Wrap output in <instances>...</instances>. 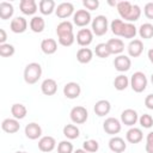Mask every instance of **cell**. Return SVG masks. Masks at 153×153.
<instances>
[{
  "label": "cell",
  "mask_w": 153,
  "mask_h": 153,
  "mask_svg": "<svg viewBox=\"0 0 153 153\" xmlns=\"http://www.w3.org/2000/svg\"><path fill=\"white\" fill-rule=\"evenodd\" d=\"M42 76V67L37 62H31L26 65L24 69V80L29 85L36 84Z\"/></svg>",
  "instance_id": "1"
},
{
  "label": "cell",
  "mask_w": 153,
  "mask_h": 153,
  "mask_svg": "<svg viewBox=\"0 0 153 153\" xmlns=\"http://www.w3.org/2000/svg\"><path fill=\"white\" fill-rule=\"evenodd\" d=\"M130 86H131V90L136 93L143 92L147 87V78L145 73L140 71L135 72L130 78Z\"/></svg>",
  "instance_id": "2"
},
{
  "label": "cell",
  "mask_w": 153,
  "mask_h": 153,
  "mask_svg": "<svg viewBox=\"0 0 153 153\" xmlns=\"http://www.w3.org/2000/svg\"><path fill=\"white\" fill-rule=\"evenodd\" d=\"M108 18L105 16H97L92 19V32L96 36H103L108 32Z\"/></svg>",
  "instance_id": "3"
},
{
  "label": "cell",
  "mask_w": 153,
  "mask_h": 153,
  "mask_svg": "<svg viewBox=\"0 0 153 153\" xmlns=\"http://www.w3.org/2000/svg\"><path fill=\"white\" fill-rule=\"evenodd\" d=\"M69 117H71V121L75 124H82L87 121V117H88V112L86 110V108L84 106H74L72 108L71 112H69Z\"/></svg>",
  "instance_id": "4"
},
{
  "label": "cell",
  "mask_w": 153,
  "mask_h": 153,
  "mask_svg": "<svg viewBox=\"0 0 153 153\" xmlns=\"http://www.w3.org/2000/svg\"><path fill=\"white\" fill-rule=\"evenodd\" d=\"M103 129L106 134H110V135H115V134H118L122 129V124L121 122L115 118V117H108L104 122H103Z\"/></svg>",
  "instance_id": "5"
},
{
  "label": "cell",
  "mask_w": 153,
  "mask_h": 153,
  "mask_svg": "<svg viewBox=\"0 0 153 153\" xmlns=\"http://www.w3.org/2000/svg\"><path fill=\"white\" fill-rule=\"evenodd\" d=\"M91 22V13L87 10H78L73 14V23L76 26H86Z\"/></svg>",
  "instance_id": "6"
},
{
  "label": "cell",
  "mask_w": 153,
  "mask_h": 153,
  "mask_svg": "<svg viewBox=\"0 0 153 153\" xmlns=\"http://www.w3.org/2000/svg\"><path fill=\"white\" fill-rule=\"evenodd\" d=\"M76 42L81 47H87L93 41V32L90 29H80L76 33Z\"/></svg>",
  "instance_id": "7"
},
{
  "label": "cell",
  "mask_w": 153,
  "mask_h": 153,
  "mask_svg": "<svg viewBox=\"0 0 153 153\" xmlns=\"http://www.w3.org/2000/svg\"><path fill=\"white\" fill-rule=\"evenodd\" d=\"M114 66H115V69L118 71V72H127L131 67V60H130L129 56L121 54V55L115 57Z\"/></svg>",
  "instance_id": "8"
},
{
  "label": "cell",
  "mask_w": 153,
  "mask_h": 153,
  "mask_svg": "<svg viewBox=\"0 0 153 153\" xmlns=\"http://www.w3.org/2000/svg\"><path fill=\"white\" fill-rule=\"evenodd\" d=\"M80 93H81V87L78 82L71 81V82H67L63 86V94L68 99H75L80 96Z\"/></svg>",
  "instance_id": "9"
},
{
  "label": "cell",
  "mask_w": 153,
  "mask_h": 153,
  "mask_svg": "<svg viewBox=\"0 0 153 153\" xmlns=\"http://www.w3.org/2000/svg\"><path fill=\"white\" fill-rule=\"evenodd\" d=\"M121 121L123 124H126L128 127H133L139 121L137 112L134 109H126L121 114Z\"/></svg>",
  "instance_id": "10"
},
{
  "label": "cell",
  "mask_w": 153,
  "mask_h": 153,
  "mask_svg": "<svg viewBox=\"0 0 153 153\" xmlns=\"http://www.w3.org/2000/svg\"><path fill=\"white\" fill-rule=\"evenodd\" d=\"M55 13L61 19L68 18L74 13V6H73L72 2H61L60 5H57V7L55 10Z\"/></svg>",
  "instance_id": "11"
},
{
  "label": "cell",
  "mask_w": 153,
  "mask_h": 153,
  "mask_svg": "<svg viewBox=\"0 0 153 153\" xmlns=\"http://www.w3.org/2000/svg\"><path fill=\"white\" fill-rule=\"evenodd\" d=\"M10 29L14 33H23L27 29V22L24 17H16L11 20Z\"/></svg>",
  "instance_id": "12"
},
{
  "label": "cell",
  "mask_w": 153,
  "mask_h": 153,
  "mask_svg": "<svg viewBox=\"0 0 153 153\" xmlns=\"http://www.w3.org/2000/svg\"><path fill=\"white\" fill-rule=\"evenodd\" d=\"M128 55L131 57H139L143 51V43L141 39H131L127 47Z\"/></svg>",
  "instance_id": "13"
},
{
  "label": "cell",
  "mask_w": 153,
  "mask_h": 153,
  "mask_svg": "<svg viewBox=\"0 0 153 153\" xmlns=\"http://www.w3.org/2000/svg\"><path fill=\"white\" fill-rule=\"evenodd\" d=\"M24 131H25L26 137L30 139V140H37L38 137L42 136V128L36 122H31V123L26 124Z\"/></svg>",
  "instance_id": "14"
},
{
  "label": "cell",
  "mask_w": 153,
  "mask_h": 153,
  "mask_svg": "<svg viewBox=\"0 0 153 153\" xmlns=\"http://www.w3.org/2000/svg\"><path fill=\"white\" fill-rule=\"evenodd\" d=\"M41 91L45 96H53L57 91V82L51 78L44 79L41 84Z\"/></svg>",
  "instance_id": "15"
},
{
  "label": "cell",
  "mask_w": 153,
  "mask_h": 153,
  "mask_svg": "<svg viewBox=\"0 0 153 153\" xmlns=\"http://www.w3.org/2000/svg\"><path fill=\"white\" fill-rule=\"evenodd\" d=\"M55 146H56V141L53 136L47 135V136H42L38 140V148L42 152H45V153L51 152L55 148Z\"/></svg>",
  "instance_id": "16"
},
{
  "label": "cell",
  "mask_w": 153,
  "mask_h": 153,
  "mask_svg": "<svg viewBox=\"0 0 153 153\" xmlns=\"http://www.w3.org/2000/svg\"><path fill=\"white\" fill-rule=\"evenodd\" d=\"M109 148L114 153H122V152L126 151L127 143H126V141L122 137H120V136H112L109 140Z\"/></svg>",
  "instance_id": "17"
},
{
  "label": "cell",
  "mask_w": 153,
  "mask_h": 153,
  "mask_svg": "<svg viewBox=\"0 0 153 153\" xmlns=\"http://www.w3.org/2000/svg\"><path fill=\"white\" fill-rule=\"evenodd\" d=\"M93 110H94V112H96L97 116L103 117V116H105V115H108V114L110 112V110H111V104H110V102L106 100V99H100V100H98V102L94 104Z\"/></svg>",
  "instance_id": "18"
},
{
  "label": "cell",
  "mask_w": 153,
  "mask_h": 153,
  "mask_svg": "<svg viewBox=\"0 0 153 153\" xmlns=\"http://www.w3.org/2000/svg\"><path fill=\"white\" fill-rule=\"evenodd\" d=\"M1 128L4 131L8 134H14L19 130L20 124H19V121L16 118H5L1 123Z\"/></svg>",
  "instance_id": "19"
},
{
  "label": "cell",
  "mask_w": 153,
  "mask_h": 153,
  "mask_svg": "<svg viewBox=\"0 0 153 153\" xmlns=\"http://www.w3.org/2000/svg\"><path fill=\"white\" fill-rule=\"evenodd\" d=\"M20 11L26 16H32L37 11V4L35 0H22L19 2Z\"/></svg>",
  "instance_id": "20"
},
{
  "label": "cell",
  "mask_w": 153,
  "mask_h": 153,
  "mask_svg": "<svg viewBox=\"0 0 153 153\" xmlns=\"http://www.w3.org/2000/svg\"><path fill=\"white\" fill-rule=\"evenodd\" d=\"M41 50L47 55H51L57 50V42L54 38H44L41 42Z\"/></svg>",
  "instance_id": "21"
},
{
  "label": "cell",
  "mask_w": 153,
  "mask_h": 153,
  "mask_svg": "<svg viewBox=\"0 0 153 153\" xmlns=\"http://www.w3.org/2000/svg\"><path fill=\"white\" fill-rule=\"evenodd\" d=\"M126 139H127V141L130 142V143H139V142H141L142 139H143L142 130H141L140 128L133 127V128H130V129L127 131Z\"/></svg>",
  "instance_id": "22"
},
{
  "label": "cell",
  "mask_w": 153,
  "mask_h": 153,
  "mask_svg": "<svg viewBox=\"0 0 153 153\" xmlns=\"http://www.w3.org/2000/svg\"><path fill=\"white\" fill-rule=\"evenodd\" d=\"M111 54H117V55H121V53L124 50V43L122 39L120 38H110L108 42H106Z\"/></svg>",
  "instance_id": "23"
},
{
  "label": "cell",
  "mask_w": 153,
  "mask_h": 153,
  "mask_svg": "<svg viewBox=\"0 0 153 153\" xmlns=\"http://www.w3.org/2000/svg\"><path fill=\"white\" fill-rule=\"evenodd\" d=\"M56 4L54 0H41L39 4H38V8H39V12L44 16H49L55 10H56Z\"/></svg>",
  "instance_id": "24"
},
{
  "label": "cell",
  "mask_w": 153,
  "mask_h": 153,
  "mask_svg": "<svg viewBox=\"0 0 153 153\" xmlns=\"http://www.w3.org/2000/svg\"><path fill=\"white\" fill-rule=\"evenodd\" d=\"M11 114L13 116V118L16 120H23L26 114H27V109L25 105L20 104V103H16L11 106Z\"/></svg>",
  "instance_id": "25"
},
{
  "label": "cell",
  "mask_w": 153,
  "mask_h": 153,
  "mask_svg": "<svg viewBox=\"0 0 153 153\" xmlns=\"http://www.w3.org/2000/svg\"><path fill=\"white\" fill-rule=\"evenodd\" d=\"M13 5L7 2V1H1L0 2V18L2 20H6V19H10L12 16H13Z\"/></svg>",
  "instance_id": "26"
},
{
  "label": "cell",
  "mask_w": 153,
  "mask_h": 153,
  "mask_svg": "<svg viewBox=\"0 0 153 153\" xmlns=\"http://www.w3.org/2000/svg\"><path fill=\"white\" fill-rule=\"evenodd\" d=\"M93 57V51L90 48H80L76 51V60L80 63H88Z\"/></svg>",
  "instance_id": "27"
},
{
  "label": "cell",
  "mask_w": 153,
  "mask_h": 153,
  "mask_svg": "<svg viewBox=\"0 0 153 153\" xmlns=\"http://www.w3.org/2000/svg\"><path fill=\"white\" fill-rule=\"evenodd\" d=\"M117 11H118V14L124 19L127 20L128 16L130 14L131 12V8H133V4L129 2V1H120L117 2Z\"/></svg>",
  "instance_id": "28"
},
{
  "label": "cell",
  "mask_w": 153,
  "mask_h": 153,
  "mask_svg": "<svg viewBox=\"0 0 153 153\" xmlns=\"http://www.w3.org/2000/svg\"><path fill=\"white\" fill-rule=\"evenodd\" d=\"M44 27H45V22H44V19L42 17L35 16V17L31 18V20H30V29L33 32L39 33V32H42L44 30Z\"/></svg>",
  "instance_id": "29"
},
{
  "label": "cell",
  "mask_w": 153,
  "mask_h": 153,
  "mask_svg": "<svg viewBox=\"0 0 153 153\" xmlns=\"http://www.w3.org/2000/svg\"><path fill=\"white\" fill-rule=\"evenodd\" d=\"M56 33H57V37L59 36H63V35L74 33L73 32V24L69 20H62L56 26Z\"/></svg>",
  "instance_id": "30"
},
{
  "label": "cell",
  "mask_w": 153,
  "mask_h": 153,
  "mask_svg": "<svg viewBox=\"0 0 153 153\" xmlns=\"http://www.w3.org/2000/svg\"><path fill=\"white\" fill-rule=\"evenodd\" d=\"M63 135L69 140H74L79 137L80 130L75 124H66L63 127Z\"/></svg>",
  "instance_id": "31"
},
{
  "label": "cell",
  "mask_w": 153,
  "mask_h": 153,
  "mask_svg": "<svg viewBox=\"0 0 153 153\" xmlns=\"http://www.w3.org/2000/svg\"><path fill=\"white\" fill-rule=\"evenodd\" d=\"M139 35L143 39H149L153 37V24L151 23H143L139 27Z\"/></svg>",
  "instance_id": "32"
},
{
  "label": "cell",
  "mask_w": 153,
  "mask_h": 153,
  "mask_svg": "<svg viewBox=\"0 0 153 153\" xmlns=\"http://www.w3.org/2000/svg\"><path fill=\"white\" fill-rule=\"evenodd\" d=\"M129 79H128V76H126L124 74H120V75H117L116 78H115V80H114V86H115V88L117 90V91H123V90H126L127 87H128V85H129Z\"/></svg>",
  "instance_id": "33"
},
{
  "label": "cell",
  "mask_w": 153,
  "mask_h": 153,
  "mask_svg": "<svg viewBox=\"0 0 153 153\" xmlns=\"http://www.w3.org/2000/svg\"><path fill=\"white\" fill-rule=\"evenodd\" d=\"M137 33V30H136V26L133 24V23H124V27H123V32H122V36L123 38H134Z\"/></svg>",
  "instance_id": "34"
},
{
  "label": "cell",
  "mask_w": 153,
  "mask_h": 153,
  "mask_svg": "<svg viewBox=\"0 0 153 153\" xmlns=\"http://www.w3.org/2000/svg\"><path fill=\"white\" fill-rule=\"evenodd\" d=\"M94 53L100 59H105V57H108V56L111 55V51H110V49H109V47H108L106 43H99V44H97L96 45V49H94Z\"/></svg>",
  "instance_id": "35"
},
{
  "label": "cell",
  "mask_w": 153,
  "mask_h": 153,
  "mask_svg": "<svg viewBox=\"0 0 153 153\" xmlns=\"http://www.w3.org/2000/svg\"><path fill=\"white\" fill-rule=\"evenodd\" d=\"M123 27H124V22L121 19H114L110 24V29L115 36H122Z\"/></svg>",
  "instance_id": "36"
},
{
  "label": "cell",
  "mask_w": 153,
  "mask_h": 153,
  "mask_svg": "<svg viewBox=\"0 0 153 153\" xmlns=\"http://www.w3.org/2000/svg\"><path fill=\"white\" fill-rule=\"evenodd\" d=\"M82 148L85 151H87L88 153H94V152H97L99 149V143H98V141H96L93 139H90V140L84 141Z\"/></svg>",
  "instance_id": "37"
},
{
  "label": "cell",
  "mask_w": 153,
  "mask_h": 153,
  "mask_svg": "<svg viewBox=\"0 0 153 153\" xmlns=\"http://www.w3.org/2000/svg\"><path fill=\"white\" fill-rule=\"evenodd\" d=\"M14 47L10 43H5V44H0V56L2 57H10L14 54Z\"/></svg>",
  "instance_id": "38"
},
{
  "label": "cell",
  "mask_w": 153,
  "mask_h": 153,
  "mask_svg": "<svg viewBox=\"0 0 153 153\" xmlns=\"http://www.w3.org/2000/svg\"><path fill=\"white\" fill-rule=\"evenodd\" d=\"M75 41V36L74 33H69V35H63V36H59V43L63 47H71Z\"/></svg>",
  "instance_id": "39"
},
{
  "label": "cell",
  "mask_w": 153,
  "mask_h": 153,
  "mask_svg": "<svg viewBox=\"0 0 153 153\" xmlns=\"http://www.w3.org/2000/svg\"><path fill=\"white\" fill-rule=\"evenodd\" d=\"M57 153H73V145L67 140L61 141L57 145Z\"/></svg>",
  "instance_id": "40"
},
{
  "label": "cell",
  "mask_w": 153,
  "mask_h": 153,
  "mask_svg": "<svg viewBox=\"0 0 153 153\" xmlns=\"http://www.w3.org/2000/svg\"><path fill=\"white\" fill-rule=\"evenodd\" d=\"M141 16V8L139 5H133V8H131V12L130 14L128 16L127 18V22L128 23H131V22H136Z\"/></svg>",
  "instance_id": "41"
},
{
  "label": "cell",
  "mask_w": 153,
  "mask_h": 153,
  "mask_svg": "<svg viewBox=\"0 0 153 153\" xmlns=\"http://www.w3.org/2000/svg\"><path fill=\"white\" fill-rule=\"evenodd\" d=\"M139 122H140V126L142 127V128H151L152 126H153V118H152V116L151 115H148V114H143V115H141L140 116V118H139Z\"/></svg>",
  "instance_id": "42"
},
{
  "label": "cell",
  "mask_w": 153,
  "mask_h": 153,
  "mask_svg": "<svg viewBox=\"0 0 153 153\" xmlns=\"http://www.w3.org/2000/svg\"><path fill=\"white\" fill-rule=\"evenodd\" d=\"M82 5L86 7V10L93 11V10H97L99 7V1L98 0H84Z\"/></svg>",
  "instance_id": "43"
},
{
  "label": "cell",
  "mask_w": 153,
  "mask_h": 153,
  "mask_svg": "<svg viewBox=\"0 0 153 153\" xmlns=\"http://www.w3.org/2000/svg\"><path fill=\"white\" fill-rule=\"evenodd\" d=\"M143 13L148 19H153V2H147L145 5Z\"/></svg>",
  "instance_id": "44"
},
{
  "label": "cell",
  "mask_w": 153,
  "mask_h": 153,
  "mask_svg": "<svg viewBox=\"0 0 153 153\" xmlns=\"http://www.w3.org/2000/svg\"><path fill=\"white\" fill-rule=\"evenodd\" d=\"M145 105H146L147 109L153 110V93L146 96V98H145Z\"/></svg>",
  "instance_id": "45"
},
{
  "label": "cell",
  "mask_w": 153,
  "mask_h": 153,
  "mask_svg": "<svg viewBox=\"0 0 153 153\" xmlns=\"http://www.w3.org/2000/svg\"><path fill=\"white\" fill-rule=\"evenodd\" d=\"M6 39H7V33L5 29H0V44H5Z\"/></svg>",
  "instance_id": "46"
},
{
  "label": "cell",
  "mask_w": 153,
  "mask_h": 153,
  "mask_svg": "<svg viewBox=\"0 0 153 153\" xmlns=\"http://www.w3.org/2000/svg\"><path fill=\"white\" fill-rule=\"evenodd\" d=\"M145 149L147 153H153V143H146Z\"/></svg>",
  "instance_id": "47"
},
{
  "label": "cell",
  "mask_w": 153,
  "mask_h": 153,
  "mask_svg": "<svg viewBox=\"0 0 153 153\" xmlns=\"http://www.w3.org/2000/svg\"><path fill=\"white\" fill-rule=\"evenodd\" d=\"M147 56H148V60L151 61V63L153 65V48L148 50V53H147Z\"/></svg>",
  "instance_id": "48"
},
{
  "label": "cell",
  "mask_w": 153,
  "mask_h": 153,
  "mask_svg": "<svg viewBox=\"0 0 153 153\" xmlns=\"http://www.w3.org/2000/svg\"><path fill=\"white\" fill-rule=\"evenodd\" d=\"M74 153H88V152H87V151H85L84 148H79V149H76Z\"/></svg>",
  "instance_id": "49"
},
{
  "label": "cell",
  "mask_w": 153,
  "mask_h": 153,
  "mask_svg": "<svg viewBox=\"0 0 153 153\" xmlns=\"http://www.w3.org/2000/svg\"><path fill=\"white\" fill-rule=\"evenodd\" d=\"M151 81H152V84H153V73H152V75H151Z\"/></svg>",
  "instance_id": "50"
},
{
  "label": "cell",
  "mask_w": 153,
  "mask_h": 153,
  "mask_svg": "<svg viewBox=\"0 0 153 153\" xmlns=\"http://www.w3.org/2000/svg\"><path fill=\"white\" fill-rule=\"evenodd\" d=\"M16 153H26V152H24V151H18V152H16Z\"/></svg>",
  "instance_id": "51"
}]
</instances>
